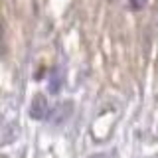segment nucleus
<instances>
[{"label":"nucleus","instance_id":"39448f33","mask_svg":"<svg viewBox=\"0 0 158 158\" xmlns=\"http://www.w3.org/2000/svg\"><path fill=\"white\" fill-rule=\"evenodd\" d=\"M109 2H117V0H109Z\"/></svg>","mask_w":158,"mask_h":158},{"label":"nucleus","instance_id":"f257e3e1","mask_svg":"<svg viewBox=\"0 0 158 158\" xmlns=\"http://www.w3.org/2000/svg\"><path fill=\"white\" fill-rule=\"evenodd\" d=\"M30 117L36 118V121H42V118L48 117V99L44 95H38L32 99V105H30Z\"/></svg>","mask_w":158,"mask_h":158},{"label":"nucleus","instance_id":"7ed1b4c3","mask_svg":"<svg viewBox=\"0 0 158 158\" xmlns=\"http://www.w3.org/2000/svg\"><path fill=\"white\" fill-rule=\"evenodd\" d=\"M146 2H148V0H131V6L135 10H140L142 6H146Z\"/></svg>","mask_w":158,"mask_h":158},{"label":"nucleus","instance_id":"20e7f679","mask_svg":"<svg viewBox=\"0 0 158 158\" xmlns=\"http://www.w3.org/2000/svg\"><path fill=\"white\" fill-rule=\"evenodd\" d=\"M89 158H107L105 154H95V156H89Z\"/></svg>","mask_w":158,"mask_h":158},{"label":"nucleus","instance_id":"f03ea898","mask_svg":"<svg viewBox=\"0 0 158 158\" xmlns=\"http://www.w3.org/2000/svg\"><path fill=\"white\" fill-rule=\"evenodd\" d=\"M69 113H71V103H59V105L56 107V111H53V115L52 118L56 123H61V121H65V118L69 117Z\"/></svg>","mask_w":158,"mask_h":158}]
</instances>
